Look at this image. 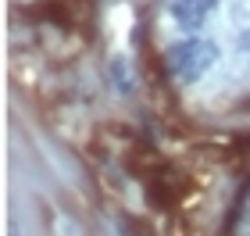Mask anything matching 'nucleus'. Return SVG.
Here are the masks:
<instances>
[{
  "mask_svg": "<svg viewBox=\"0 0 250 236\" xmlns=\"http://www.w3.org/2000/svg\"><path fill=\"white\" fill-rule=\"evenodd\" d=\"M214 4H218V0H175V4H172V18L183 29H197V25L208 21Z\"/></svg>",
  "mask_w": 250,
  "mask_h": 236,
  "instance_id": "f03ea898",
  "label": "nucleus"
},
{
  "mask_svg": "<svg viewBox=\"0 0 250 236\" xmlns=\"http://www.w3.org/2000/svg\"><path fill=\"white\" fill-rule=\"evenodd\" d=\"M214 58H218L214 43H211V40L193 36V40L175 43V47L168 50V58H165V61H168V72H172L175 79H183V83H197V79L214 64Z\"/></svg>",
  "mask_w": 250,
  "mask_h": 236,
  "instance_id": "f257e3e1",
  "label": "nucleus"
}]
</instances>
